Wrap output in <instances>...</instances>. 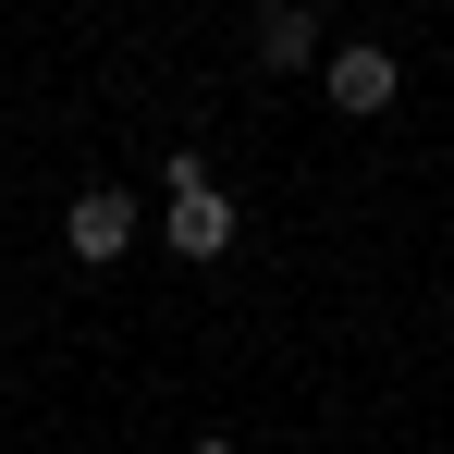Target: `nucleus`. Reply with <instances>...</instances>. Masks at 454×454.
Wrapping results in <instances>:
<instances>
[{"mask_svg": "<svg viewBox=\"0 0 454 454\" xmlns=\"http://www.w3.org/2000/svg\"><path fill=\"white\" fill-rule=\"evenodd\" d=\"M246 37H258V62H270V74H307V62H319V12H307V0H270Z\"/></svg>", "mask_w": 454, "mask_h": 454, "instance_id": "4", "label": "nucleus"}, {"mask_svg": "<svg viewBox=\"0 0 454 454\" xmlns=\"http://www.w3.org/2000/svg\"><path fill=\"white\" fill-rule=\"evenodd\" d=\"M62 246H74V258H123V246H136V197H123V184H86L74 209H62Z\"/></svg>", "mask_w": 454, "mask_h": 454, "instance_id": "2", "label": "nucleus"}, {"mask_svg": "<svg viewBox=\"0 0 454 454\" xmlns=\"http://www.w3.org/2000/svg\"><path fill=\"white\" fill-rule=\"evenodd\" d=\"M160 246H172V258H222V246H233V197L197 172V160L160 172Z\"/></svg>", "mask_w": 454, "mask_h": 454, "instance_id": "1", "label": "nucleus"}, {"mask_svg": "<svg viewBox=\"0 0 454 454\" xmlns=\"http://www.w3.org/2000/svg\"><path fill=\"white\" fill-rule=\"evenodd\" d=\"M332 111H356V123H380V111H393V50H380V37H356V50H332Z\"/></svg>", "mask_w": 454, "mask_h": 454, "instance_id": "3", "label": "nucleus"}, {"mask_svg": "<svg viewBox=\"0 0 454 454\" xmlns=\"http://www.w3.org/2000/svg\"><path fill=\"white\" fill-rule=\"evenodd\" d=\"M184 454H246V442H222V430H209V442H184Z\"/></svg>", "mask_w": 454, "mask_h": 454, "instance_id": "5", "label": "nucleus"}]
</instances>
